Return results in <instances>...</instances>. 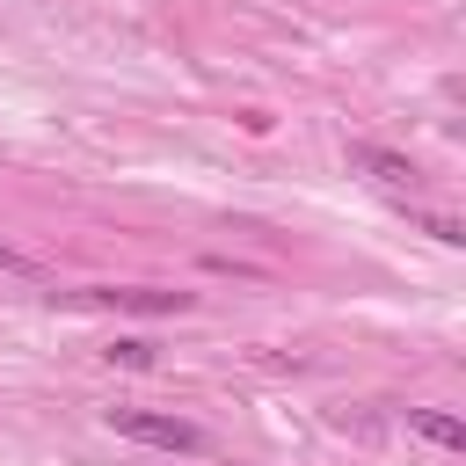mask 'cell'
I'll return each instance as SVG.
<instances>
[{"label":"cell","instance_id":"1","mask_svg":"<svg viewBox=\"0 0 466 466\" xmlns=\"http://www.w3.org/2000/svg\"><path fill=\"white\" fill-rule=\"evenodd\" d=\"M109 430H116V437H138V444H160V451H197V444H204L197 422L153 415V408H109Z\"/></svg>","mask_w":466,"mask_h":466},{"label":"cell","instance_id":"2","mask_svg":"<svg viewBox=\"0 0 466 466\" xmlns=\"http://www.w3.org/2000/svg\"><path fill=\"white\" fill-rule=\"evenodd\" d=\"M95 306H116V313H189V291H146V284H124V291H87Z\"/></svg>","mask_w":466,"mask_h":466},{"label":"cell","instance_id":"3","mask_svg":"<svg viewBox=\"0 0 466 466\" xmlns=\"http://www.w3.org/2000/svg\"><path fill=\"white\" fill-rule=\"evenodd\" d=\"M408 422H415V430H422L430 444H451V451L466 444V422H459V415H444V408H415Z\"/></svg>","mask_w":466,"mask_h":466},{"label":"cell","instance_id":"4","mask_svg":"<svg viewBox=\"0 0 466 466\" xmlns=\"http://www.w3.org/2000/svg\"><path fill=\"white\" fill-rule=\"evenodd\" d=\"M357 160H364L379 182H415V167H408L400 153H386V146H357Z\"/></svg>","mask_w":466,"mask_h":466},{"label":"cell","instance_id":"5","mask_svg":"<svg viewBox=\"0 0 466 466\" xmlns=\"http://www.w3.org/2000/svg\"><path fill=\"white\" fill-rule=\"evenodd\" d=\"M109 357H116V364H131V371H146V364H153V350H146V342H116Z\"/></svg>","mask_w":466,"mask_h":466}]
</instances>
